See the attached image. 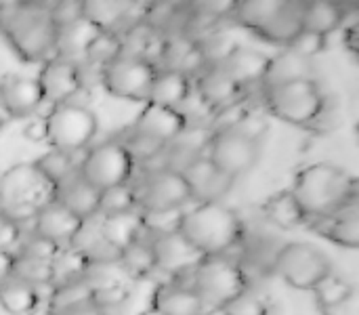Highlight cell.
I'll use <instances>...</instances> for the list:
<instances>
[{
  "label": "cell",
  "instance_id": "obj_1",
  "mask_svg": "<svg viewBox=\"0 0 359 315\" xmlns=\"http://www.w3.org/2000/svg\"><path fill=\"white\" fill-rule=\"evenodd\" d=\"M290 192L305 210L309 223L358 202V179L341 166L318 162L297 173Z\"/></svg>",
  "mask_w": 359,
  "mask_h": 315
},
{
  "label": "cell",
  "instance_id": "obj_17",
  "mask_svg": "<svg viewBox=\"0 0 359 315\" xmlns=\"http://www.w3.org/2000/svg\"><path fill=\"white\" fill-rule=\"evenodd\" d=\"M151 253H154L156 269H160L172 278L183 272L194 269L204 259L179 232L154 238Z\"/></svg>",
  "mask_w": 359,
  "mask_h": 315
},
{
  "label": "cell",
  "instance_id": "obj_35",
  "mask_svg": "<svg viewBox=\"0 0 359 315\" xmlns=\"http://www.w3.org/2000/svg\"><path fill=\"white\" fill-rule=\"evenodd\" d=\"M82 15L97 23L101 29L114 34V25L124 19L126 11L133 6V0H80Z\"/></svg>",
  "mask_w": 359,
  "mask_h": 315
},
{
  "label": "cell",
  "instance_id": "obj_10",
  "mask_svg": "<svg viewBox=\"0 0 359 315\" xmlns=\"http://www.w3.org/2000/svg\"><path fill=\"white\" fill-rule=\"evenodd\" d=\"M135 162L122 141H105L93 147L80 162V177L97 192L124 185L133 177Z\"/></svg>",
  "mask_w": 359,
  "mask_h": 315
},
{
  "label": "cell",
  "instance_id": "obj_40",
  "mask_svg": "<svg viewBox=\"0 0 359 315\" xmlns=\"http://www.w3.org/2000/svg\"><path fill=\"white\" fill-rule=\"evenodd\" d=\"M120 55H122V40L116 34H111V32H101L95 38V42L88 46L84 59L90 61V63H97V65L105 67L107 63H111Z\"/></svg>",
  "mask_w": 359,
  "mask_h": 315
},
{
  "label": "cell",
  "instance_id": "obj_2",
  "mask_svg": "<svg viewBox=\"0 0 359 315\" xmlns=\"http://www.w3.org/2000/svg\"><path fill=\"white\" fill-rule=\"evenodd\" d=\"M179 234L202 257H221L242 244L244 223L223 202H196L194 208L183 210Z\"/></svg>",
  "mask_w": 359,
  "mask_h": 315
},
{
  "label": "cell",
  "instance_id": "obj_36",
  "mask_svg": "<svg viewBox=\"0 0 359 315\" xmlns=\"http://www.w3.org/2000/svg\"><path fill=\"white\" fill-rule=\"evenodd\" d=\"M13 278L34 286V288H42V286H53V269H50V261H40V259H29L23 255H15L13 261Z\"/></svg>",
  "mask_w": 359,
  "mask_h": 315
},
{
  "label": "cell",
  "instance_id": "obj_33",
  "mask_svg": "<svg viewBox=\"0 0 359 315\" xmlns=\"http://www.w3.org/2000/svg\"><path fill=\"white\" fill-rule=\"evenodd\" d=\"M118 263L122 265L124 274L130 278H145L156 269L154 253H151V240H145L141 234L135 242H130L126 248L120 250Z\"/></svg>",
  "mask_w": 359,
  "mask_h": 315
},
{
  "label": "cell",
  "instance_id": "obj_31",
  "mask_svg": "<svg viewBox=\"0 0 359 315\" xmlns=\"http://www.w3.org/2000/svg\"><path fill=\"white\" fill-rule=\"evenodd\" d=\"M50 269H53V286L57 288L63 284L84 280L88 272V261L74 246H65V248H59L57 255L53 257Z\"/></svg>",
  "mask_w": 359,
  "mask_h": 315
},
{
  "label": "cell",
  "instance_id": "obj_49",
  "mask_svg": "<svg viewBox=\"0 0 359 315\" xmlns=\"http://www.w3.org/2000/svg\"><path fill=\"white\" fill-rule=\"evenodd\" d=\"M55 315H105L101 309H97L95 305H93V301L90 303H84V305H78V307H69V309H65V311H59V314Z\"/></svg>",
  "mask_w": 359,
  "mask_h": 315
},
{
  "label": "cell",
  "instance_id": "obj_21",
  "mask_svg": "<svg viewBox=\"0 0 359 315\" xmlns=\"http://www.w3.org/2000/svg\"><path fill=\"white\" fill-rule=\"evenodd\" d=\"M101 32H105V29H101L97 23H93L84 15L59 23L57 42H55V57L78 63V59L86 57L88 46L95 42V38Z\"/></svg>",
  "mask_w": 359,
  "mask_h": 315
},
{
  "label": "cell",
  "instance_id": "obj_32",
  "mask_svg": "<svg viewBox=\"0 0 359 315\" xmlns=\"http://www.w3.org/2000/svg\"><path fill=\"white\" fill-rule=\"evenodd\" d=\"M38 301L40 299L36 288L17 278H8L6 282L0 284V307L6 314L27 315Z\"/></svg>",
  "mask_w": 359,
  "mask_h": 315
},
{
  "label": "cell",
  "instance_id": "obj_46",
  "mask_svg": "<svg viewBox=\"0 0 359 315\" xmlns=\"http://www.w3.org/2000/svg\"><path fill=\"white\" fill-rule=\"evenodd\" d=\"M194 2L202 13H206L210 17H221V15L236 11L240 0H194Z\"/></svg>",
  "mask_w": 359,
  "mask_h": 315
},
{
  "label": "cell",
  "instance_id": "obj_5",
  "mask_svg": "<svg viewBox=\"0 0 359 315\" xmlns=\"http://www.w3.org/2000/svg\"><path fill=\"white\" fill-rule=\"evenodd\" d=\"M301 8L299 0H240L233 13L246 29L288 46L301 32Z\"/></svg>",
  "mask_w": 359,
  "mask_h": 315
},
{
  "label": "cell",
  "instance_id": "obj_30",
  "mask_svg": "<svg viewBox=\"0 0 359 315\" xmlns=\"http://www.w3.org/2000/svg\"><path fill=\"white\" fill-rule=\"evenodd\" d=\"M263 213H265L267 221L280 229H297L307 223V215L290 189H282V192L273 194L265 202Z\"/></svg>",
  "mask_w": 359,
  "mask_h": 315
},
{
  "label": "cell",
  "instance_id": "obj_12",
  "mask_svg": "<svg viewBox=\"0 0 359 315\" xmlns=\"http://www.w3.org/2000/svg\"><path fill=\"white\" fill-rule=\"evenodd\" d=\"M130 187L135 194L137 208L141 213L183 208L191 200V192L183 175L168 170V168L145 173V177L137 185H130Z\"/></svg>",
  "mask_w": 359,
  "mask_h": 315
},
{
  "label": "cell",
  "instance_id": "obj_52",
  "mask_svg": "<svg viewBox=\"0 0 359 315\" xmlns=\"http://www.w3.org/2000/svg\"><path fill=\"white\" fill-rule=\"evenodd\" d=\"M139 315H162V314H160L158 309H154V307H151V309H147V311H143V314H139Z\"/></svg>",
  "mask_w": 359,
  "mask_h": 315
},
{
  "label": "cell",
  "instance_id": "obj_16",
  "mask_svg": "<svg viewBox=\"0 0 359 315\" xmlns=\"http://www.w3.org/2000/svg\"><path fill=\"white\" fill-rule=\"evenodd\" d=\"M181 175L191 192V200L196 202H221L233 185V179L217 170L204 154L198 156Z\"/></svg>",
  "mask_w": 359,
  "mask_h": 315
},
{
  "label": "cell",
  "instance_id": "obj_29",
  "mask_svg": "<svg viewBox=\"0 0 359 315\" xmlns=\"http://www.w3.org/2000/svg\"><path fill=\"white\" fill-rule=\"evenodd\" d=\"M99 227H101V236L105 238V242H109L114 248L122 250L130 242H135L141 234V210L133 208L126 213L101 217Z\"/></svg>",
  "mask_w": 359,
  "mask_h": 315
},
{
  "label": "cell",
  "instance_id": "obj_54",
  "mask_svg": "<svg viewBox=\"0 0 359 315\" xmlns=\"http://www.w3.org/2000/svg\"><path fill=\"white\" fill-rule=\"evenodd\" d=\"M0 128H2V124H0Z\"/></svg>",
  "mask_w": 359,
  "mask_h": 315
},
{
  "label": "cell",
  "instance_id": "obj_37",
  "mask_svg": "<svg viewBox=\"0 0 359 315\" xmlns=\"http://www.w3.org/2000/svg\"><path fill=\"white\" fill-rule=\"evenodd\" d=\"M38 166V170L53 183V185H59L63 179H67L69 175L78 173L80 164H76L74 160V154H65V152H59V149H50L46 152L40 160L34 162Z\"/></svg>",
  "mask_w": 359,
  "mask_h": 315
},
{
  "label": "cell",
  "instance_id": "obj_24",
  "mask_svg": "<svg viewBox=\"0 0 359 315\" xmlns=\"http://www.w3.org/2000/svg\"><path fill=\"white\" fill-rule=\"evenodd\" d=\"M313 78V63L311 59H305L301 55H297L290 48H284L280 55L269 57L265 76L261 80L263 88H273V86H282L294 80H307Z\"/></svg>",
  "mask_w": 359,
  "mask_h": 315
},
{
  "label": "cell",
  "instance_id": "obj_48",
  "mask_svg": "<svg viewBox=\"0 0 359 315\" xmlns=\"http://www.w3.org/2000/svg\"><path fill=\"white\" fill-rule=\"evenodd\" d=\"M25 137L32 139V141H40V139H46V128H44V118L42 120H36L32 124L25 126Z\"/></svg>",
  "mask_w": 359,
  "mask_h": 315
},
{
  "label": "cell",
  "instance_id": "obj_23",
  "mask_svg": "<svg viewBox=\"0 0 359 315\" xmlns=\"http://www.w3.org/2000/svg\"><path fill=\"white\" fill-rule=\"evenodd\" d=\"M55 202H59L61 206L72 210L76 217L88 219V217L97 215L99 192L93 185H88L80 177V173H74L67 179H63L59 185H55Z\"/></svg>",
  "mask_w": 359,
  "mask_h": 315
},
{
  "label": "cell",
  "instance_id": "obj_8",
  "mask_svg": "<svg viewBox=\"0 0 359 315\" xmlns=\"http://www.w3.org/2000/svg\"><path fill=\"white\" fill-rule=\"evenodd\" d=\"M46 141L53 149L65 154H78L84 149L97 135V116L78 103H59L53 105L44 118Z\"/></svg>",
  "mask_w": 359,
  "mask_h": 315
},
{
  "label": "cell",
  "instance_id": "obj_9",
  "mask_svg": "<svg viewBox=\"0 0 359 315\" xmlns=\"http://www.w3.org/2000/svg\"><path fill=\"white\" fill-rule=\"evenodd\" d=\"M273 272L292 288L313 290L330 272L328 255L309 242H288L276 255Z\"/></svg>",
  "mask_w": 359,
  "mask_h": 315
},
{
  "label": "cell",
  "instance_id": "obj_20",
  "mask_svg": "<svg viewBox=\"0 0 359 315\" xmlns=\"http://www.w3.org/2000/svg\"><path fill=\"white\" fill-rule=\"evenodd\" d=\"M269 57L246 46H233L219 57L215 67H219L227 78H231L242 91L246 86L259 84L265 76Z\"/></svg>",
  "mask_w": 359,
  "mask_h": 315
},
{
  "label": "cell",
  "instance_id": "obj_43",
  "mask_svg": "<svg viewBox=\"0 0 359 315\" xmlns=\"http://www.w3.org/2000/svg\"><path fill=\"white\" fill-rule=\"evenodd\" d=\"M286 48L294 51L297 55H301V57H305V59H313L316 55H320V53L326 48V38L301 29V32L290 40V44H288Z\"/></svg>",
  "mask_w": 359,
  "mask_h": 315
},
{
  "label": "cell",
  "instance_id": "obj_15",
  "mask_svg": "<svg viewBox=\"0 0 359 315\" xmlns=\"http://www.w3.org/2000/svg\"><path fill=\"white\" fill-rule=\"evenodd\" d=\"M187 128V118L181 109L164 107L156 103H145L141 114L135 120L133 133L156 141L160 145L172 143Z\"/></svg>",
  "mask_w": 359,
  "mask_h": 315
},
{
  "label": "cell",
  "instance_id": "obj_53",
  "mask_svg": "<svg viewBox=\"0 0 359 315\" xmlns=\"http://www.w3.org/2000/svg\"><path fill=\"white\" fill-rule=\"evenodd\" d=\"M19 2H36V0H19Z\"/></svg>",
  "mask_w": 359,
  "mask_h": 315
},
{
  "label": "cell",
  "instance_id": "obj_13",
  "mask_svg": "<svg viewBox=\"0 0 359 315\" xmlns=\"http://www.w3.org/2000/svg\"><path fill=\"white\" fill-rule=\"evenodd\" d=\"M261 156L259 141H252L231 128L219 130L208 141V160L217 170L231 177L233 181L246 175Z\"/></svg>",
  "mask_w": 359,
  "mask_h": 315
},
{
  "label": "cell",
  "instance_id": "obj_28",
  "mask_svg": "<svg viewBox=\"0 0 359 315\" xmlns=\"http://www.w3.org/2000/svg\"><path fill=\"white\" fill-rule=\"evenodd\" d=\"M154 309H158L162 315H204L206 305L191 288L168 282L156 290Z\"/></svg>",
  "mask_w": 359,
  "mask_h": 315
},
{
  "label": "cell",
  "instance_id": "obj_47",
  "mask_svg": "<svg viewBox=\"0 0 359 315\" xmlns=\"http://www.w3.org/2000/svg\"><path fill=\"white\" fill-rule=\"evenodd\" d=\"M13 261H15L13 253L0 250V284L6 282L8 278H13Z\"/></svg>",
  "mask_w": 359,
  "mask_h": 315
},
{
  "label": "cell",
  "instance_id": "obj_39",
  "mask_svg": "<svg viewBox=\"0 0 359 315\" xmlns=\"http://www.w3.org/2000/svg\"><path fill=\"white\" fill-rule=\"evenodd\" d=\"M183 217V208H172V210H147L141 213V227L147 232L154 240L158 236L175 234L179 232V223Z\"/></svg>",
  "mask_w": 359,
  "mask_h": 315
},
{
  "label": "cell",
  "instance_id": "obj_42",
  "mask_svg": "<svg viewBox=\"0 0 359 315\" xmlns=\"http://www.w3.org/2000/svg\"><path fill=\"white\" fill-rule=\"evenodd\" d=\"M57 246L36 234H32L29 238H23V242L17 244V253L15 255H23L29 259H40V261H53V257L57 255Z\"/></svg>",
  "mask_w": 359,
  "mask_h": 315
},
{
  "label": "cell",
  "instance_id": "obj_41",
  "mask_svg": "<svg viewBox=\"0 0 359 315\" xmlns=\"http://www.w3.org/2000/svg\"><path fill=\"white\" fill-rule=\"evenodd\" d=\"M223 311L227 315H267V303L257 295V293H250L248 288L244 293H240L236 299H231Z\"/></svg>",
  "mask_w": 359,
  "mask_h": 315
},
{
  "label": "cell",
  "instance_id": "obj_19",
  "mask_svg": "<svg viewBox=\"0 0 359 315\" xmlns=\"http://www.w3.org/2000/svg\"><path fill=\"white\" fill-rule=\"evenodd\" d=\"M0 103L8 118H27L44 103L42 88L36 78L27 76H4L0 80Z\"/></svg>",
  "mask_w": 359,
  "mask_h": 315
},
{
  "label": "cell",
  "instance_id": "obj_50",
  "mask_svg": "<svg viewBox=\"0 0 359 315\" xmlns=\"http://www.w3.org/2000/svg\"><path fill=\"white\" fill-rule=\"evenodd\" d=\"M27 315H55V311H53V307H50V303L46 299H40Z\"/></svg>",
  "mask_w": 359,
  "mask_h": 315
},
{
  "label": "cell",
  "instance_id": "obj_51",
  "mask_svg": "<svg viewBox=\"0 0 359 315\" xmlns=\"http://www.w3.org/2000/svg\"><path fill=\"white\" fill-rule=\"evenodd\" d=\"M17 4H19V0H0V13H4V11H8V8H13Z\"/></svg>",
  "mask_w": 359,
  "mask_h": 315
},
{
  "label": "cell",
  "instance_id": "obj_14",
  "mask_svg": "<svg viewBox=\"0 0 359 315\" xmlns=\"http://www.w3.org/2000/svg\"><path fill=\"white\" fill-rule=\"evenodd\" d=\"M36 80L42 88L44 103H50V105L67 103L82 88V74H80L78 63H72L59 57L44 61Z\"/></svg>",
  "mask_w": 359,
  "mask_h": 315
},
{
  "label": "cell",
  "instance_id": "obj_25",
  "mask_svg": "<svg viewBox=\"0 0 359 315\" xmlns=\"http://www.w3.org/2000/svg\"><path fill=\"white\" fill-rule=\"evenodd\" d=\"M345 17V6L339 0H309L301 8V29L326 38L343 25Z\"/></svg>",
  "mask_w": 359,
  "mask_h": 315
},
{
  "label": "cell",
  "instance_id": "obj_27",
  "mask_svg": "<svg viewBox=\"0 0 359 315\" xmlns=\"http://www.w3.org/2000/svg\"><path fill=\"white\" fill-rule=\"evenodd\" d=\"M189 93H191V82L187 74L177 69H164V72H156L147 103L179 109L189 99Z\"/></svg>",
  "mask_w": 359,
  "mask_h": 315
},
{
  "label": "cell",
  "instance_id": "obj_22",
  "mask_svg": "<svg viewBox=\"0 0 359 315\" xmlns=\"http://www.w3.org/2000/svg\"><path fill=\"white\" fill-rule=\"evenodd\" d=\"M316 232L345 248H358L359 246V208L358 202H351L337 210L334 215H328L324 219H313Z\"/></svg>",
  "mask_w": 359,
  "mask_h": 315
},
{
  "label": "cell",
  "instance_id": "obj_7",
  "mask_svg": "<svg viewBox=\"0 0 359 315\" xmlns=\"http://www.w3.org/2000/svg\"><path fill=\"white\" fill-rule=\"evenodd\" d=\"M265 105L276 118L288 124L305 126L322 116L326 107V99L318 82L313 78H307V80H294L282 86L267 88Z\"/></svg>",
  "mask_w": 359,
  "mask_h": 315
},
{
  "label": "cell",
  "instance_id": "obj_34",
  "mask_svg": "<svg viewBox=\"0 0 359 315\" xmlns=\"http://www.w3.org/2000/svg\"><path fill=\"white\" fill-rule=\"evenodd\" d=\"M311 293L316 295L320 309L332 311V309H341L349 303V299L353 297V286L343 276L330 272L324 280L318 282V286Z\"/></svg>",
  "mask_w": 359,
  "mask_h": 315
},
{
  "label": "cell",
  "instance_id": "obj_26",
  "mask_svg": "<svg viewBox=\"0 0 359 315\" xmlns=\"http://www.w3.org/2000/svg\"><path fill=\"white\" fill-rule=\"evenodd\" d=\"M198 95L204 101V105L219 112L223 107H229V105L238 103V99L242 97V88L231 78H227L219 67L212 65L200 76Z\"/></svg>",
  "mask_w": 359,
  "mask_h": 315
},
{
  "label": "cell",
  "instance_id": "obj_18",
  "mask_svg": "<svg viewBox=\"0 0 359 315\" xmlns=\"http://www.w3.org/2000/svg\"><path fill=\"white\" fill-rule=\"evenodd\" d=\"M34 234L53 242L57 248H65L74 242L76 234L80 232L84 219L76 217L72 210L61 206L59 202H50L44 208L38 210V215L32 219Z\"/></svg>",
  "mask_w": 359,
  "mask_h": 315
},
{
  "label": "cell",
  "instance_id": "obj_45",
  "mask_svg": "<svg viewBox=\"0 0 359 315\" xmlns=\"http://www.w3.org/2000/svg\"><path fill=\"white\" fill-rule=\"evenodd\" d=\"M21 242V225L0 215V250L13 253V248Z\"/></svg>",
  "mask_w": 359,
  "mask_h": 315
},
{
  "label": "cell",
  "instance_id": "obj_4",
  "mask_svg": "<svg viewBox=\"0 0 359 315\" xmlns=\"http://www.w3.org/2000/svg\"><path fill=\"white\" fill-rule=\"evenodd\" d=\"M55 200V185L34 162L15 164L0 177V215L23 225Z\"/></svg>",
  "mask_w": 359,
  "mask_h": 315
},
{
  "label": "cell",
  "instance_id": "obj_11",
  "mask_svg": "<svg viewBox=\"0 0 359 315\" xmlns=\"http://www.w3.org/2000/svg\"><path fill=\"white\" fill-rule=\"evenodd\" d=\"M156 72V65L145 57L120 55L118 59L101 67V80L109 95L147 103Z\"/></svg>",
  "mask_w": 359,
  "mask_h": 315
},
{
  "label": "cell",
  "instance_id": "obj_44",
  "mask_svg": "<svg viewBox=\"0 0 359 315\" xmlns=\"http://www.w3.org/2000/svg\"><path fill=\"white\" fill-rule=\"evenodd\" d=\"M124 299H126V288H122L118 284H107V286L93 288V305L97 309H101V311L118 307Z\"/></svg>",
  "mask_w": 359,
  "mask_h": 315
},
{
  "label": "cell",
  "instance_id": "obj_6",
  "mask_svg": "<svg viewBox=\"0 0 359 315\" xmlns=\"http://www.w3.org/2000/svg\"><path fill=\"white\" fill-rule=\"evenodd\" d=\"M191 288L206 309H221L248 288L242 265L229 257H204L191 272Z\"/></svg>",
  "mask_w": 359,
  "mask_h": 315
},
{
  "label": "cell",
  "instance_id": "obj_3",
  "mask_svg": "<svg viewBox=\"0 0 359 315\" xmlns=\"http://www.w3.org/2000/svg\"><path fill=\"white\" fill-rule=\"evenodd\" d=\"M0 29L21 59L48 61L55 57L59 23L53 6L42 2H19L0 13Z\"/></svg>",
  "mask_w": 359,
  "mask_h": 315
},
{
  "label": "cell",
  "instance_id": "obj_38",
  "mask_svg": "<svg viewBox=\"0 0 359 315\" xmlns=\"http://www.w3.org/2000/svg\"><path fill=\"white\" fill-rule=\"evenodd\" d=\"M133 208H137V202H135V194H133L130 183L116 185V187H109V189L99 192V206H97V213H99L101 217L126 213V210H133Z\"/></svg>",
  "mask_w": 359,
  "mask_h": 315
}]
</instances>
